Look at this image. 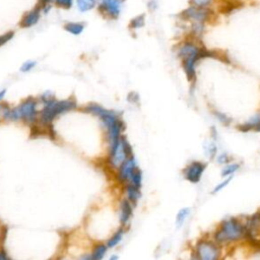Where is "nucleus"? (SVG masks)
<instances>
[{
  "mask_svg": "<svg viewBox=\"0 0 260 260\" xmlns=\"http://www.w3.org/2000/svg\"><path fill=\"white\" fill-rule=\"evenodd\" d=\"M84 112L92 114L100 118L103 125L107 129L108 138L110 141L109 154L114 152L120 143L121 132L125 128L124 122L120 119L119 115L111 110H107L98 104H89L84 108Z\"/></svg>",
  "mask_w": 260,
  "mask_h": 260,
  "instance_id": "obj_1",
  "label": "nucleus"
},
{
  "mask_svg": "<svg viewBox=\"0 0 260 260\" xmlns=\"http://www.w3.org/2000/svg\"><path fill=\"white\" fill-rule=\"evenodd\" d=\"M38 106L39 102L35 98H27L14 108L0 105V115L6 121H23L27 124H35L39 117Z\"/></svg>",
  "mask_w": 260,
  "mask_h": 260,
  "instance_id": "obj_2",
  "label": "nucleus"
},
{
  "mask_svg": "<svg viewBox=\"0 0 260 260\" xmlns=\"http://www.w3.org/2000/svg\"><path fill=\"white\" fill-rule=\"evenodd\" d=\"M178 57L182 60L187 79L193 81L195 79V64L202 58L213 56L212 52L206 51L192 41H186L180 45L177 51Z\"/></svg>",
  "mask_w": 260,
  "mask_h": 260,
  "instance_id": "obj_3",
  "label": "nucleus"
},
{
  "mask_svg": "<svg viewBox=\"0 0 260 260\" xmlns=\"http://www.w3.org/2000/svg\"><path fill=\"white\" fill-rule=\"evenodd\" d=\"M77 107L74 99H67L57 101L56 99L50 103L43 105L41 111H39L38 121L45 127H50L53 121L60 115L65 114Z\"/></svg>",
  "mask_w": 260,
  "mask_h": 260,
  "instance_id": "obj_4",
  "label": "nucleus"
},
{
  "mask_svg": "<svg viewBox=\"0 0 260 260\" xmlns=\"http://www.w3.org/2000/svg\"><path fill=\"white\" fill-rule=\"evenodd\" d=\"M212 12V9L189 5L182 11L181 16L183 20L190 23L192 34L200 36L204 31L206 22L211 18Z\"/></svg>",
  "mask_w": 260,
  "mask_h": 260,
  "instance_id": "obj_5",
  "label": "nucleus"
},
{
  "mask_svg": "<svg viewBox=\"0 0 260 260\" xmlns=\"http://www.w3.org/2000/svg\"><path fill=\"white\" fill-rule=\"evenodd\" d=\"M245 226L236 218L225 219L214 234V239L218 243L237 241L245 236Z\"/></svg>",
  "mask_w": 260,
  "mask_h": 260,
  "instance_id": "obj_6",
  "label": "nucleus"
},
{
  "mask_svg": "<svg viewBox=\"0 0 260 260\" xmlns=\"http://www.w3.org/2000/svg\"><path fill=\"white\" fill-rule=\"evenodd\" d=\"M126 0H98L96 9L106 19L117 20L124 9Z\"/></svg>",
  "mask_w": 260,
  "mask_h": 260,
  "instance_id": "obj_7",
  "label": "nucleus"
},
{
  "mask_svg": "<svg viewBox=\"0 0 260 260\" xmlns=\"http://www.w3.org/2000/svg\"><path fill=\"white\" fill-rule=\"evenodd\" d=\"M198 258L202 260H215L220 255V249L217 244L210 241H200L196 246Z\"/></svg>",
  "mask_w": 260,
  "mask_h": 260,
  "instance_id": "obj_8",
  "label": "nucleus"
},
{
  "mask_svg": "<svg viewBox=\"0 0 260 260\" xmlns=\"http://www.w3.org/2000/svg\"><path fill=\"white\" fill-rule=\"evenodd\" d=\"M206 169V164L202 161H192L184 170L185 179L191 183H198Z\"/></svg>",
  "mask_w": 260,
  "mask_h": 260,
  "instance_id": "obj_9",
  "label": "nucleus"
},
{
  "mask_svg": "<svg viewBox=\"0 0 260 260\" xmlns=\"http://www.w3.org/2000/svg\"><path fill=\"white\" fill-rule=\"evenodd\" d=\"M42 8L39 4H36L35 7H32L31 9H29L28 11H26L20 21H19V26L22 28H30L32 26H35L36 24L39 23L41 17H42Z\"/></svg>",
  "mask_w": 260,
  "mask_h": 260,
  "instance_id": "obj_10",
  "label": "nucleus"
},
{
  "mask_svg": "<svg viewBox=\"0 0 260 260\" xmlns=\"http://www.w3.org/2000/svg\"><path fill=\"white\" fill-rule=\"evenodd\" d=\"M136 167V162H135V158L134 155H131L129 157H127L120 166H119V170H118V175L117 178L120 182L122 183H126L129 182L130 179V175L133 171V169Z\"/></svg>",
  "mask_w": 260,
  "mask_h": 260,
  "instance_id": "obj_11",
  "label": "nucleus"
},
{
  "mask_svg": "<svg viewBox=\"0 0 260 260\" xmlns=\"http://www.w3.org/2000/svg\"><path fill=\"white\" fill-rule=\"evenodd\" d=\"M132 205L128 199H124L120 205V221L123 225L127 224L132 216Z\"/></svg>",
  "mask_w": 260,
  "mask_h": 260,
  "instance_id": "obj_12",
  "label": "nucleus"
},
{
  "mask_svg": "<svg viewBox=\"0 0 260 260\" xmlns=\"http://www.w3.org/2000/svg\"><path fill=\"white\" fill-rule=\"evenodd\" d=\"M64 29L72 36H79L84 31L85 23L82 21H68L64 24Z\"/></svg>",
  "mask_w": 260,
  "mask_h": 260,
  "instance_id": "obj_13",
  "label": "nucleus"
},
{
  "mask_svg": "<svg viewBox=\"0 0 260 260\" xmlns=\"http://www.w3.org/2000/svg\"><path fill=\"white\" fill-rule=\"evenodd\" d=\"M98 0H75L74 6L80 13H86L96 8Z\"/></svg>",
  "mask_w": 260,
  "mask_h": 260,
  "instance_id": "obj_14",
  "label": "nucleus"
},
{
  "mask_svg": "<svg viewBox=\"0 0 260 260\" xmlns=\"http://www.w3.org/2000/svg\"><path fill=\"white\" fill-rule=\"evenodd\" d=\"M107 249H108L107 245L99 244V245H96L93 248V250H92L90 255L84 256L82 258L83 259H91V260H101V259H103L105 257V255L107 253Z\"/></svg>",
  "mask_w": 260,
  "mask_h": 260,
  "instance_id": "obj_15",
  "label": "nucleus"
},
{
  "mask_svg": "<svg viewBox=\"0 0 260 260\" xmlns=\"http://www.w3.org/2000/svg\"><path fill=\"white\" fill-rule=\"evenodd\" d=\"M126 194H127V198L131 203H136L138 201V199L141 196L140 193V188L136 187L135 185L129 183L126 186Z\"/></svg>",
  "mask_w": 260,
  "mask_h": 260,
  "instance_id": "obj_16",
  "label": "nucleus"
},
{
  "mask_svg": "<svg viewBox=\"0 0 260 260\" xmlns=\"http://www.w3.org/2000/svg\"><path fill=\"white\" fill-rule=\"evenodd\" d=\"M259 122H260V113L254 115L250 120H248V122H246L245 124L239 126L238 128L241 131H244V132L250 131V130H254L257 127V125L259 124Z\"/></svg>",
  "mask_w": 260,
  "mask_h": 260,
  "instance_id": "obj_17",
  "label": "nucleus"
},
{
  "mask_svg": "<svg viewBox=\"0 0 260 260\" xmlns=\"http://www.w3.org/2000/svg\"><path fill=\"white\" fill-rule=\"evenodd\" d=\"M145 25V14H138L131 18L129 22V28L132 30H137Z\"/></svg>",
  "mask_w": 260,
  "mask_h": 260,
  "instance_id": "obj_18",
  "label": "nucleus"
},
{
  "mask_svg": "<svg viewBox=\"0 0 260 260\" xmlns=\"http://www.w3.org/2000/svg\"><path fill=\"white\" fill-rule=\"evenodd\" d=\"M129 182L133 185H135L136 187L140 188L141 187V183H142V174L141 171L139 170V168H137V166L133 169L131 175H130V179Z\"/></svg>",
  "mask_w": 260,
  "mask_h": 260,
  "instance_id": "obj_19",
  "label": "nucleus"
},
{
  "mask_svg": "<svg viewBox=\"0 0 260 260\" xmlns=\"http://www.w3.org/2000/svg\"><path fill=\"white\" fill-rule=\"evenodd\" d=\"M216 1L217 0H189V5H193L201 8L213 9Z\"/></svg>",
  "mask_w": 260,
  "mask_h": 260,
  "instance_id": "obj_20",
  "label": "nucleus"
},
{
  "mask_svg": "<svg viewBox=\"0 0 260 260\" xmlns=\"http://www.w3.org/2000/svg\"><path fill=\"white\" fill-rule=\"evenodd\" d=\"M123 234H124L123 229L118 230V231L110 238V240L107 242V247H108V248H114V247H116V246L121 242V240H122V238H123Z\"/></svg>",
  "mask_w": 260,
  "mask_h": 260,
  "instance_id": "obj_21",
  "label": "nucleus"
},
{
  "mask_svg": "<svg viewBox=\"0 0 260 260\" xmlns=\"http://www.w3.org/2000/svg\"><path fill=\"white\" fill-rule=\"evenodd\" d=\"M75 0H53V5L63 10H69L74 6Z\"/></svg>",
  "mask_w": 260,
  "mask_h": 260,
  "instance_id": "obj_22",
  "label": "nucleus"
},
{
  "mask_svg": "<svg viewBox=\"0 0 260 260\" xmlns=\"http://www.w3.org/2000/svg\"><path fill=\"white\" fill-rule=\"evenodd\" d=\"M240 168V165L239 164H230L228 165L225 168L222 169L221 171V176L222 177H229V176H232L234 173H236Z\"/></svg>",
  "mask_w": 260,
  "mask_h": 260,
  "instance_id": "obj_23",
  "label": "nucleus"
},
{
  "mask_svg": "<svg viewBox=\"0 0 260 260\" xmlns=\"http://www.w3.org/2000/svg\"><path fill=\"white\" fill-rule=\"evenodd\" d=\"M190 213V209L189 208H182L178 214H177V217H176V224L177 226H181L183 224V222L185 221L186 217L189 215Z\"/></svg>",
  "mask_w": 260,
  "mask_h": 260,
  "instance_id": "obj_24",
  "label": "nucleus"
},
{
  "mask_svg": "<svg viewBox=\"0 0 260 260\" xmlns=\"http://www.w3.org/2000/svg\"><path fill=\"white\" fill-rule=\"evenodd\" d=\"M37 4H39L42 8L43 14H47L51 11L53 5V0H37Z\"/></svg>",
  "mask_w": 260,
  "mask_h": 260,
  "instance_id": "obj_25",
  "label": "nucleus"
},
{
  "mask_svg": "<svg viewBox=\"0 0 260 260\" xmlns=\"http://www.w3.org/2000/svg\"><path fill=\"white\" fill-rule=\"evenodd\" d=\"M37 65V62L36 61H32V60H28V61H25L24 63H22V65L20 66L19 70L22 72V73H26V72H29L31 71Z\"/></svg>",
  "mask_w": 260,
  "mask_h": 260,
  "instance_id": "obj_26",
  "label": "nucleus"
},
{
  "mask_svg": "<svg viewBox=\"0 0 260 260\" xmlns=\"http://www.w3.org/2000/svg\"><path fill=\"white\" fill-rule=\"evenodd\" d=\"M55 99H56V98H55L54 93H53L52 91H50V90H47V91H45V92L40 96V102L42 103V105H45V104H47V103L52 102V101L55 100Z\"/></svg>",
  "mask_w": 260,
  "mask_h": 260,
  "instance_id": "obj_27",
  "label": "nucleus"
},
{
  "mask_svg": "<svg viewBox=\"0 0 260 260\" xmlns=\"http://www.w3.org/2000/svg\"><path fill=\"white\" fill-rule=\"evenodd\" d=\"M14 36V32L13 31H7L5 34H2L0 35V47L5 45L6 43H8Z\"/></svg>",
  "mask_w": 260,
  "mask_h": 260,
  "instance_id": "obj_28",
  "label": "nucleus"
},
{
  "mask_svg": "<svg viewBox=\"0 0 260 260\" xmlns=\"http://www.w3.org/2000/svg\"><path fill=\"white\" fill-rule=\"evenodd\" d=\"M231 179H232V176H229L224 181H222L220 184H218L217 186H215L214 188H213V190H212V193L214 194V193H217V192H219L222 188H224L229 183H230V181H231Z\"/></svg>",
  "mask_w": 260,
  "mask_h": 260,
  "instance_id": "obj_29",
  "label": "nucleus"
},
{
  "mask_svg": "<svg viewBox=\"0 0 260 260\" xmlns=\"http://www.w3.org/2000/svg\"><path fill=\"white\" fill-rule=\"evenodd\" d=\"M146 7H147V9H148L149 11H151V12L155 11V10L158 8V2H157V0H148V1L146 2Z\"/></svg>",
  "mask_w": 260,
  "mask_h": 260,
  "instance_id": "obj_30",
  "label": "nucleus"
},
{
  "mask_svg": "<svg viewBox=\"0 0 260 260\" xmlns=\"http://www.w3.org/2000/svg\"><path fill=\"white\" fill-rule=\"evenodd\" d=\"M214 115L218 118V120L221 122V123H223V124H230V122H231V119L228 117V116H225L224 114H222V113H219V112H214Z\"/></svg>",
  "mask_w": 260,
  "mask_h": 260,
  "instance_id": "obj_31",
  "label": "nucleus"
},
{
  "mask_svg": "<svg viewBox=\"0 0 260 260\" xmlns=\"http://www.w3.org/2000/svg\"><path fill=\"white\" fill-rule=\"evenodd\" d=\"M128 102L132 103V104H137L138 101H139V95L137 92L135 91H131L129 94H128V98H127Z\"/></svg>",
  "mask_w": 260,
  "mask_h": 260,
  "instance_id": "obj_32",
  "label": "nucleus"
},
{
  "mask_svg": "<svg viewBox=\"0 0 260 260\" xmlns=\"http://www.w3.org/2000/svg\"><path fill=\"white\" fill-rule=\"evenodd\" d=\"M229 159H230V157H229V155L226 153H221L217 157L218 164H226V162H229Z\"/></svg>",
  "mask_w": 260,
  "mask_h": 260,
  "instance_id": "obj_33",
  "label": "nucleus"
},
{
  "mask_svg": "<svg viewBox=\"0 0 260 260\" xmlns=\"http://www.w3.org/2000/svg\"><path fill=\"white\" fill-rule=\"evenodd\" d=\"M207 152H208V154L210 155V157H213L214 155H215V153H216V147H215V145L212 143V144H210L208 147H207Z\"/></svg>",
  "mask_w": 260,
  "mask_h": 260,
  "instance_id": "obj_34",
  "label": "nucleus"
},
{
  "mask_svg": "<svg viewBox=\"0 0 260 260\" xmlns=\"http://www.w3.org/2000/svg\"><path fill=\"white\" fill-rule=\"evenodd\" d=\"M9 257L6 254V252L0 247V260H7Z\"/></svg>",
  "mask_w": 260,
  "mask_h": 260,
  "instance_id": "obj_35",
  "label": "nucleus"
},
{
  "mask_svg": "<svg viewBox=\"0 0 260 260\" xmlns=\"http://www.w3.org/2000/svg\"><path fill=\"white\" fill-rule=\"evenodd\" d=\"M5 94H6V90H5V89H1V90H0V102L3 100V98L5 96Z\"/></svg>",
  "mask_w": 260,
  "mask_h": 260,
  "instance_id": "obj_36",
  "label": "nucleus"
},
{
  "mask_svg": "<svg viewBox=\"0 0 260 260\" xmlns=\"http://www.w3.org/2000/svg\"><path fill=\"white\" fill-rule=\"evenodd\" d=\"M254 130H255V131H259V132H260V122H259V124L257 125V127H256Z\"/></svg>",
  "mask_w": 260,
  "mask_h": 260,
  "instance_id": "obj_37",
  "label": "nucleus"
},
{
  "mask_svg": "<svg viewBox=\"0 0 260 260\" xmlns=\"http://www.w3.org/2000/svg\"><path fill=\"white\" fill-rule=\"evenodd\" d=\"M117 258H118L117 256H112V257H111V259H117Z\"/></svg>",
  "mask_w": 260,
  "mask_h": 260,
  "instance_id": "obj_38",
  "label": "nucleus"
}]
</instances>
